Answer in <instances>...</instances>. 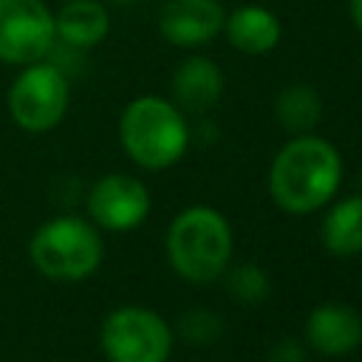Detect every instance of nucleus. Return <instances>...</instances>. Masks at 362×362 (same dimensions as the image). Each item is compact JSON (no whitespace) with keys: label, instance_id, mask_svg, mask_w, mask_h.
Returning <instances> with one entry per match:
<instances>
[{"label":"nucleus","instance_id":"nucleus-17","mask_svg":"<svg viewBox=\"0 0 362 362\" xmlns=\"http://www.w3.org/2000/svg\"><path fill=\"white\" fill-rule=\"evenodd\" d=\"M223 331V322L209 308H192L181 317V334L192 345H212Z\"/></svg>","mask_w":362,"mask_h":362},{"label":"nucleus","instance_id":"nucleus-8","mask_svg":"<svg viewBox=\"0 0 362 362\" xmlns=\"http://www.w3.org/2000/svg\"><path fill=\"white\" fill-rule=\"evenodd\" d=\"M88 215L99 229L130 232L150 215V192L136 175L107 173L88 192Z\"/></svg>","mask_w":362,"mask_h":362},{"label":"nucleus","instance_id":"nucleus-3","mask_svg":"<svg viewBox=\"0 0 362 362\" xmlns=\"http://www.w3.org/2000/svg\"><path fill=\"white\" fill-rule=\"evenodd\" d=\"M119 141L144 170H167L189 147V127L181 107L161 96H136L119 116Z\"/></svg>","mask_w":362,"mask_h":362},{"label":"nucleus","instance_id":"nucleus-16","mask_svg":"<svg viewBox=\"0 0 362 362\" xmlns=\"http://www.w3.org/2000/svg\"><path fill=\"white\" fill-rule=\"evenodd\" d=\"M223 274H226V288H229L232 300L240 303V305H260L269 297V291H272L269 274L257 263L226 266Z\"/></svg>","mask_w":362,"mask_h":362},{"label":"nucleus","instance_id":"nucleus-15","mask_svg":"<svg viewBox=\"0 0 362 362\" xmlns=\"http://www.w3.org/2000/svg\"><path fill=\"white\" fill-rule=\"evenodd\" d=\"M274 116L283 124V130H288L294 136L311 133L317 127V122L322 119V99H320L317 88H311L305 82L286 85L274 99Z\"/></svg>","mask_w":362,"mask_h":362},{"label":"nucleus","instance_id":"nucleus-6","mask_svg":"<svg viewBox=\"0 0 362 362\" xmlns=\"http://www.w3.org/2000/svg\"><path fill=\"white\" fill-rule=\"evenodd\" d=\"M99 345L107 362H167L173 354V328L153 308L119 305L105 317Z\"/></svg>","mask_w":362,"mask_h":362},{"label":"nucleus","instance_id":"nucleus-10","mask_svg":"<svg viewBox=\"0 0 362 362\" xmlns=\"http://www.w3.org/2000/svg\"><path fill=\"white\" fill-rule=\"evenodd\" d=\"M305 339L322 356H345L362 345V314L348 303H322L305 320Z\"/></svg>","mask_w":362,"mask_h":362},{"label":"nucleus","instance_id":"nucleus-13","mask_svg":"<svg viewBox=\"0 0 362 362\" xmlns=\"http://www.w3.org/2000/svg\"><path fill=\"white\" fill-rule=\"evenodd\" d=\"M226 40L246 57L269 54L280 42V20L263 6H238L223 20Z\"/></svg>","mask_w":362,"mask_h":362},{"label":"nucleus","instance_id":"nucleus-4","mask_svg":"<svg viewBox=\"0 0 362 362\" xmlns=\"http://www.w3.org/2000/svg\"><path fill=\"white\" fill-rule=\"evenodd\" d=\"M105 257L99 226L79 215H54L42 221L28 240L31 266L57 283H79L96 274Z\"/></svg>","mask_w":362,"mask_h":362},{"label":"nucleus","instance_id":"nucleus-14","mask_svg":"<svg viewBox=\"0 0 362 362\" xmlns=\"http://www.w3.org/2000/svg\"><path fill=\"white\" fill-rule=\"evenodd\" d=\"M322 246L334 257L362 255V195H348L325 212Z\"/></svg>","mask_w":362,"mask_h":362},{"label":"nucleus","instance_id":"nucleus-9","mask_svg":"<svg viewBox=\"0 0 362 362\" xmlns=\"http://www.w3.org/2000/svg\"><path fill=\"white\" fill-rule=\"evenodd\" d=\"M226 11L221 0H164L158 11V31L178 48H198L223 31Z\"/></svg>","mask_w":362,"mask_h":362},{"label":"nucleus","instance_id":"nucleus-12","mask_svg":"<svg viewBox=\"0 0 362 362\" xmlns=\"http://www.w3.org/2000/svg\"><path fill=\"white\" fill-rule=\"evenodd\" d=\"M57 40L82 51L99 45L110 31V14L99 0H65L54 14Z\"/></svg>","mask_w":362,"mask_h":362},{"label":"nucleus","instance_id":"nucleus-19","mask_svg":"<svg viewBox=\"0 0 362 362\" xmlns=\"http://www.w3.org/2000/svg\"><path fill=\"white\" fill-rule=\"evenodd\" d=\"M348 8H351V20H354L356 31L362 34V0H348Z\"/></svg>","mask_w":362,"mask_h":362},{"label":"nucleus","instance_id":"nucleus-11","mask_svg":"<svg viewBox=\"0 0 362 362\" xmlns=\"http://www.w3.org/2000/svg\"><path fill=\"white\" fill-rule=\"evenodd\" d=\"M221 93H223V74L206 57H189L173 74V102L181 110L204 113L221 99Z\"/></svg>","mask_w":362,"mask_h":362},{"label":"nucleus","instance_id":"nucleus-7","mask_svg":"<svg viewBox=\"0 0 362 362\" xmlns=\"http://www.w3.org/2000/svg\"><path fill=\"white\" fill-rule=\"evenodd\" d=\"M57 45L54 11L42 0H0V62L31 65Z\"/></svg>","mask_w":362,"mask_h":362},{"label":"nucleus","instance_id":"nucleus-20","mask_svg":"<svg viewBox=\"0 0 362 362\" xmlns=\"http://www.w3.org/2000/svg\"><path fill=\"white\" fill-rule=\"evenodd\" d=\"M110 3H133V0H110Z\"/></svg>","mask_w":362,"mask_h":362},{"label":"nucleus","instance_id":"nucleus-1","mask_svg":"<svg viewBox=\"0 0 362 362\" xmlns=\"http://www.w3.org/2000/svg\"><path fill=\"white\" fill-rule=\"evenodd\" d=\"M342 181L339 150L322 136L288 139L269 167L272 201L288 215H308L334 201Z\"/></svg>","mask_w":362,"mask_h":362},{"label":"nucleus","instance_id":"nucleus-5","mask_svg":"<svg viewBox=\"0 0 362 362\" xmlns=\"http://www.w3.org/2000/svg\"><path fill=\"white\" fill-rule=\"evenodd\" d=\"M68 102H71V85L65 71L45 59L23 65L6 93L8 116L25 133L54 130L65 119Z\"/></svg>","mask_w":362,"mask_h":362},{"label":"nucleus","instance_id":"nucleus-18","mask_svg":"<svg viewBox=\"0 0 362 362\" xmlns=\"http://www.w3.org/2000/svg\"><path fill=\"white\" fill-rule=\"evenodd\" d=\"M272 359L274 362H303L305 359V351L300 342H294L291 337H283L274 348H272Z\"/></svg>","mask_w":362,"mask_h":362},{"label":"nucleus","instance_id":"nucleus-2","mask_svg":"<svg viewBox=\"0 0 362 362\" xmlns=\"http://www.w3.org/2000/svg\"><path fill=\"white\" fill-rule=\"evenodd\" d=\"M232 249L235 238L229 221L204 204L181 209L167 229V260L187 283H212L223 277L232 263Z\"/></svg>","mask_w":362,"mask_h":362}]
</instances>
